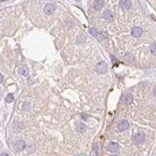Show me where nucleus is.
<instances>
[{"label": "nucleus", "instance_id": "obj_13", "mask_svg": "<svg viewBox=\"0 0 156 156\" xmlns=\"http://www.w3.org/2000/svg\"><path fill=\"white\" fill-rule=\"evenodd\" d=\"M19 73L22 74L23 76H25V77H28V74H29V72H28V69L25 66H21L19 68Z\"/></svg>", "mask_w": 156, "mask_h": 156}, {"label": "nucleus", "instance_id": "obj_21", "mask_svg": "<svg viewBox=\"0 0 156 156\" xmlns=\"http://www.w3.org/2000/svg\"><path fill=\"white\" fill-rule=\"evenodd\" d=\"M0 156H9V155L7 154V153H1V154H0Z\"/></svg>", "mask_w": 156, "mask_h": 156}, {"label": "nucleus", "instance_id": "obj_12", "mask_svg": "<svg viewBox=\"0 0 156 156\" xmlns=\"http://www.w3.org/2000/svg\"><path fill=\"white\" fill-rule=\"evenodd\" d=\"M124 58H125V60H126L128 64H133V63H134V60H135V59H134V56H133L131 53H126Z\"/></svg>", "mask_w": 156, "mask_h": 156}, {"label": "nucleus", "instance_id": "obj_18", "mask_svg": "<svg viewBox=\"0 0 156 156\" xmlns=\"http://www.w3.org/2000/svg\"><path fill=\"white\" fill-rule=\"evenodd\" d=\"M94 148H95V152H96L97 156H99L100 153H99V144H98V143H96V144H94Z\"/></svg>", "mask_w": 156, "mask_h": 156}, {"label": "nucleus", "instance_id": "obj_11", "mask_svg": "<svg viewBox=\"0 0 156 156\" xmlns=\"http://www.w3.org/2000/svg\"><path fill=\"white\" fill-rule=\"evenodd\" d=\"M103 7H104V1L103 0H97L96 2L94 3V8L96 9L97 11L101 10Z\"/></svg>", "mask_w": 156, "mask_h": 156}, {"label": "nucleus", "instance_id": "obj_9", "mask_svg": "<svg viewBox=\"0 0 156 156\" xmlns=\"http://www.w3.org/2000/svg\"><path fill=\"white\" fill-rule=\"evenodd\" d=\"M103 18H104V20L107 21V22H111L113 20V15H112V13L109 10H105L103 13Z\"/></svg>", "mask_w": 156, "mask_h": 156}, {"label": "nucleus", "instance_id": "obj_17", "mask_svg": "<svg viewBox=\"0 0 156 156\" xmlns=\"http://www.w3.org/2000/svg\"><path fill=\"white\" fill-rule=\"evenodd\" d=\"M150 51H151L152 55L156 56V44H152L150 46Z\"/></svg>", "mask_w": 156, "mask_h": 156}, {"label": "nucleus", "instance_id": "obj_8", "mask_svg": "<svg viewBox=\"0 0 156 156\" xmlns=\"http://www.w3.org/2000/svg\"><path fill=\"white\" fill-rule=\"evenodd\" d=\"M133 36H135V37H140L141 34H143V29L139 26H135V28H132V31H131Z\"/></svg>", "mask_w": 156, "mask_h": 156}, {"label": "nucleus", "instance_id": "obj_4", "mask_svg": "<svg viewBox=\"0 0 156 156\" xmlns=\"http://www.w3.org/2000/svg\"><path fill=\"white\" fill-rule=\"evenodd\" d=\"M118 131H120V132H123V131H125V130H127V129L129 128V123H128V121H126V120H122L118 124Z\"/></svg>", "mask_w": 156, "mask_h": 156}, {"label": "nucleus", "instance_id": "obj_15", "mask_svg": "<svg viewBox=\"0 0 156 156\" xmlns=\"http://www.w3.org/2000/svg\"><path fill=\"white\" fill-rule=\"evenodd\" d=\"M90 33H91L94 37H99V35H100V34H99V31L97 30L96 28H90Z\"/></svg>", "mask_w": 156, "mask_h": 156}, {"label": "nucleus", "instance_id": "obj_10", "mask_svg": "<svg viewBox=\"0 0 156 156\" xmlns=\"http://www.w3.org/2000/svg\"><path fill=\"white\" fill-rule=\"evenodd\" d=\"M122 101L125 104H130L133 101V96L131 94H126V95L122 97Z\"/></svg>", "mask_w": 156, "mask_h": 156}, {"label": "nucleus", "instance_id": "obj_14", "mask_svg": "<svg viewBox=\"0 0 156 156\" xmlns=\"http://www.w3.org/2000/svg\"><path fill=\"white\" fill-rule=\"evenodd\" d=\"M85 130H86V125L82 124V123L77 125V131H78L79 133H83Z\"/></svg>", "mask_w": 156, "mask_h": 156}, {"label": "nucleus", "instance_id": "obj_19", "mask_svg": "<svg viewBox=\"0 0 156 156\" xmlns=\"http://www.w3.org/2000/svg\"><path fill=\"white\" fill-rule=\"evenodd\" d=\"M153 96L156 97V87L154 89H153Z\"/></svg>", "mask_w": 156, "mask_h": 156}, {"label": "nucleus", "instance_id": "obj_5", "mask_svg": "<svg viewBox=\"0 0 156 156\" xmlns=\"http://www.w3.org/2000/svg\"><path fill=\"white\" fill-rule=\"evenodd\" d=\"M54 11H55V5L52 4V3H49V4H47L46 6H45V8H44L45 14H47V15H51V14L54 13Z\"/></svg>", "mask_w": 156, "mask_h": 156}, {"label": "nucleus", "instance_id": "obj_20", "mask_svg": "<svg viewBox=\"0 0 156 156\" xmlns=\"http://www.w3.org/2000/svg\"><path fill=\"white\" fill-rule=\"evenodd\" d=\"M2 81H3V75H2V74H0V83H1Z\"/></svg>", "mask_w": 156, "mask_h": 156}, {"label": "nucleus", "instance_id": "obj_6", "mask_svg": "<svg viewBox=\"0 0 156 156\" xmlns=\"http://www.w3.org/2000/svg\"><path fill=\"white\" fill-rule=\"evenodd\" d=\"M119 149V144L116 143H110L107 145V150L109 152H116Z\"/></svg>", "mask_w": 156, "mask_h": 156}, {"label": "nucleus", "instance_id": "obj_3", "mask_svg": "<svg viewBox=\"0 0 156 156\" xmlns=\"http://www.w3.org/2000/svg\"><path fill=\"white\" fill-rule=\"evenodd\" d=\"M14 147H15V149H16L17 151H22V150H24V148H25V143L22 140H17L16 143H15V144H14Z\"/></svg>", "mask_w": 156, "mask_h": 156}, {"label": "nucleus", "instance_id": "obj_22", "mask_svg": "<svg viewBox=\"0 0 156 156\" xmlns=\"http://www.w3.org/2000/svg\"><path fill=\"white\" fill-rule=\"evenodd\" d=\"M112 156H117V155H112Z\"/></svg>", "mask_w": 156, "mask_h": 156}, {"label": "nucleus", "instance_id": "obj_7", "mask_svg": "<svg viewBox=\"0 0 156 156\" xmlns=\"http://www.w3.org/2000/svg\"><path fill=\"white\" fill-rule=\"evenodd\" d=\"M131 5L132 3L130 0H121L120 1V6L123 10H129L131 8Z\"/></svg>", "mask_w": 156, "mask_h": 156}, {"label": "nucleus", "instance_id": "obj_16", "mask_svg": "<svg viewBox=\"0 0 156 156\" xmlns=\"http://www.w3.org/2000/svg\"><path fill=\"white\" fill-rule=\"evenodd\" d=\"M5 100H6L7 103H12L13 100H14V96H13L12 94H9V95H7Z\"/></svg>", "mask_w": 156, "mask_h": 156}, {"label": "nucleus", "instance_id": "obj_23", "mask_svg": "<svg viewBox=\"0 0 156 156\" xmlns=\"http://www.w3.org/2000/svg\"><path fill=\"white\" fill-rule=\"evenodd\" d=\"M80 156H85V155H80Z\"/></svg>", "mask_w": 156, "mask_h": 156}, {"label": "nucleus", "instance_id": "obj_2", "mask_svg": "<svg viewBox=\"0 0 156 156\" xmlns=\"http://www.w3.org/2000/svg\"><path fill=\"white\" fill-rule=\"evenodd\" d=\"M134 143L136 145H140L145 143V136L144 134H137L134 137Z\"/></svg>", "mask_w": 156, "mask_h": 156}, {"label": "nucleus", "instance_id": "obj_1", "mask_svg": "<svg viewBox=\"0 0 156 156\" xmlns=\"http://www.w3.org/2000/svg\"><path fill=\"white\" fill-rule=\"evenodd\" d=\"M107 64L105 62H100L98 63V64L96 65V71L99 73V74H104L105 72L107 71Z\"/></svg>", "mask_w": 156, "mask_h": 156}]
</instances>
